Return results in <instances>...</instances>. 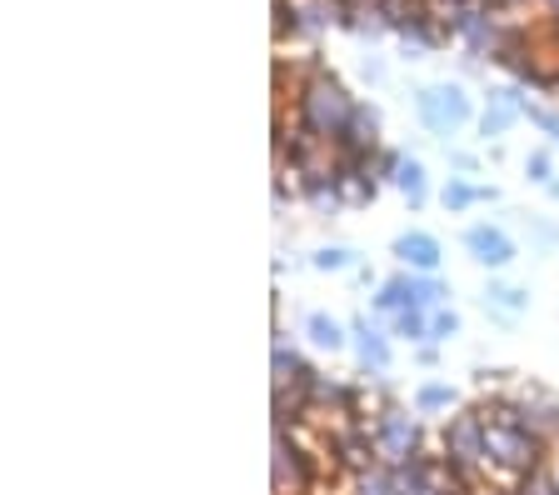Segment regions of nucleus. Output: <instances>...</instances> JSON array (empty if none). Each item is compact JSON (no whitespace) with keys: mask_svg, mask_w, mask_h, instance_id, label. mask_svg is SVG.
I'll return each instance as SVG.
<instances>
[{"mask_svg":"<svg viewBox=\"0 0 559 495\" xmlns=\"http://www.w3.org/2000/svg\"><path fill=\"white\" fill-rule=\"evenodd\" d=\"M549 5H555V11H559V0H549Z\"/></svg>","mask_w":559,"mask_h":495,"instance_id":"27","label":"nucleus"},{"mask_svg":"<svg viewBox=\"0 0 559 495\" xmlns=\"http://www.w3.org/2000/svg\"><path fill=\"white\" fill-rule=\"evenodd\" d=\"M524 180H535V186H555V161H549V151H530L524 155Z\"/></svg>","mask_w":559,"mask_h":495,"instance_id":"23","label":"nucleus"},{"mask_svg":"<svg viewBox=\"0 0 559 495\" xmlns=\"http://www.w3.org/2000/svg\"><path fill=\"white\" fill-rule=\"evenodd\" d=\"M419 440H425V431H419V411L409 415L405 405H384V411L374 415V446H380L384 465H409L415 456H425Z\"/></svg>","mask_w":559,"mask_h":495,"instance_id":"5","label":"nucleus"},{"mask_svg":"<svg viewBox=\"0 0 559 495\" xmlns=\"http://www.w3.org/2000/svg\"><path fill=\"white\" fill-rule=\"evenodd\" d=\"M415 110H419V120H425V130H430V135H440V141H450L454 130H465L469 116H475L465 85H454V81L425 85V91H419V101H415Z\"/></svg>","mask_w":559,"mask_h":495,"instance_id":"4","label":"nucleus"},{"mask_svg":"<svg viewBox=\"0 0 559 495\" xmlns=\"http://www.w3.org/2000/svg\"><path fill=\"white\" fill-rule=\"evenodd\" d=\"M390 335H400V341H430V310H415L405 306L400 316H390Z\"/></svg>","mask_w":559,"mask_h":495,"instance_id":"17","label":"nucleus"},{"mask_svg":"<svg viewBox=\"0 0 559 495\" xmlns=\"http://www.w3.org/2000/svg\"><path fill=\"white\" fill-rule=\"evenodd\" d=\"M355 5H360V0H355Z\"/></svg>","mask_w":559,"mask_h":495,"instance_id":"29","label":"nucleus"},{"mask_svg":"<svg viewBox=\"0 0 559 495\" xmlns=\"http://www.w3.org/2000/svg\"><path fill=\"white\" fill-rule=\"evenodd\" d=\"M290 36H305L300 0H275V40H290Z\"/></svg>","mask_w":559,"mask_h":495,"instance_id":"20","label":"nucleus"},{"mask_svg":"<svg viewBox=\"0 0 559 495\" xmlns=\"http://www.w3.org/2000/svg\"><path fill=\"white\" fill-rule=\"evenodd\" d=\"M390 250H395V260H405L409 271H419V275H435L444 260V246L430 236V231H405V236H395Z\"/></svg>","mask_w":559,"mask_h":495,"instance_id":"10","label":"nucleus"},{"mask_svg":"<svg viewBox=\"0 0 559 495\" xmlns=\"http://www.w3.org/2000/svg\"><path fill=\"white\" fill-rule=\"evenodd\" d=\"M440 456L450 460L454 471L465 475V481H479L485 471V456H489V421L485 411H460L444 421V436H440Z\"/></svg>","mask_w":559,"mask_h":495,"instance_id":"3","label":"nucleus"},{"mask_svg":"<svg viewBox=\"0 0 559 495\" xmlns=\"http://www.w3.org/2000/svg\"><path fill=\"white\" fill-rule=\"evenodd\" d=\"M549 440L535 436L530 425H489V456H485V471H495L500 481L520 485L530 471L549 465Z\"/></svg>","mask_w":559,"mask_h":495,"instance_id":"2","label":"nucleus"},{"mask_svg":"<svg viewBox=\"0 0 559 495\" xmlns=\"http://www.w3.org/2000/svg\"><path fill=\"white\" fill-rule=\"evenodd\" d=\"M524 116L535 120V126L549 135V145H555V151H559V110H549V106H530V110H524Z\"/></svg>","mask_w":559,"mask_h":495,"instance_id":"25","label":"nucleus"},{"mask_svg":"<svg viewBox=\"0 0 559 495\" xmlns=\"http://www.w3.org/2000/svg\"><path fill=\"white\" fill-rule=\"evenodd\" d=\"M450 165H454V170H465V176H469V170H475V155H450Z\"/></svg>","mask_w":559,"mask_h":495,"instance_id":"26","label":"nucleus"},{"mask_svg":"<svg viewBox=\"0 0 559 495\" xmlns=\"http://www.w3.org/2000/svg\"><path fill=\"white\" fill-rule=\"evenodd\" d=\"M349 495H400L395 471H390V465H374V471H365V475H349Z\"/></svg>","mask_w":559,"mask_h":495,"instance_id":"18","label":"nucleus"},{"mask_svg":"<svg viewBox=\"0 0 559 495\" xmlns=\"http://www.w3.org/2000/svg\"><path fill=\"white\" fill-rule=\"evenodd\" d=\"M305 335H310L314 351H330V355L349 345V326H340L330 310H310V316H305Z\"/></svg>","mask_w":559,"mask_h":495,"instance_id":"11","label":"nucleus"},{"mask_svg":"<svg viewBox=\"0 0 559 495\" xmlns=\"http://www.w3.org/2000/svg\"><path fill=\"white\" fill-rule=\"evenodd\" d=\"M349 351H355V361H360V370L365 376H384L390 370V335H384L380 326H370L365 316H355L349 320Z\"/></svg>","mask_w":559,"mask_h":495,"instance_id":"8","label":"nucleus"},{"mask_svg":"<svg viewBox=\"0 0 559 495\" xmlns=\"http://www.w3.org/2000/svg\"><path fill=\"white\" fill-rule=\"evenodd\" d=\"M355 110H360L355 106V95H349L345 85L325 71V66L295 85V126H300L310 141H320V145H335L340 135L349 130Z\"/></svg>","mask_w":559,"mask_h":495,"instance_id":"1","label":"nucleus"},{"mask_svg":"<svg viewBox=\"0 0 559 495\" xmlns=\"http://www.w3.org/2000/svg\"><path fill=\"white\" fill-rule=\"evenodd\" d=\"M485 310H495V316H520V310H530V291L489 281L485 285Z\"/></svg>","mask_w":559,"mask_h":495,"instance_id":"16","label":"nucleus"},{"mask_svg":"<svg viewBox=\"0 0 559 495\" xmlns=\"http://www.w3.org/2000/svg\"><path fill=\"white\" fill-rule=\"evenodd\" d=\"M524 110H530V101H520V85H495L485 101V116H479V135H485V141H500Z\"/></svg>","mask_w":559,"mask_h":495,"instance_id":"9","label":"nucleus"},{"mask_svg":"<svg viewBox=\"0 0 559 495\" xmlns=\"http://www.w3.org/2000/svg\"><path fill=\"white\" fill-rule=\"evenodd\" d=\"M390 186H395L400 196L415 205V211L430 201V176H425V165H419L415 155H405V161H400V170H395V180H390Z\"/></svg>","mask_w":559,"mask_h":495,"instance_id":"12","label":"nucleus"},{"mask_svg":"<svg viewBox=\"0 0 559 495\" xmlns=\"http://www.w3.org/2000/svg\"><path fill=\"white\" fill-rule=\"evenodd\" d=\"M514 495H559V471L555 465H539V471H530L514 485Z\"/></svg>","mask_w":559,"mask_h":495,"instance_id":"22","label":"nucleus"},{"mask_svg":"<svg viewBox=\"0 0 559 495\" xmlns=\"http://www.w3.org/2000/svg\"><path fill=\"white\" fill-rule=\"evenodd\" d=\"M415 300V275H390V281L374 291V300L370 306L380 310V316H400V310Z\"/></svg>","mask_w":559,"mask_h":495,"instance_id":"14","label":"nucleus"},{"mask_svg":"<svg viewBox=\"0 0 559 495\" xmlns=\"http://www.w3.org/2000/svg\"><path fill=\"white\" fill-rule=\"evenodd\" d=\"M479 495H489V491H479Z\"/></svg>","mask_w":559,"mask_h":495,"instance_id":"28","label":"nucleus"},{"mask_svg":"<svg viewBox=\"0 0 559 495\" xmlns=\"http://www.w3.org/2000/svg\"><path fill=\"white\" fill-rule=\"evenodd\" d=\"M454 405H460V390H454L450 380H425V386L415 390V411L419 415H450Z\"/></svg>","mask_w":559,"mask_h":495,"instance_id":"13","label":"nucleus"},{"mask_svg":"<svg viewBox=\"0 0 559 495\" xmlns=\"http://www.w3.org/2000/svg\"><path fill=\"white\" fill-rule=\"evenodd\" d=\"M444 295H450L444 281H435V275H415V300H409V306L415 310H444Z\"/></svg>","mask_w":559,"mask_h":495,"instance_id":"21","label":"nucleus"},{"mask_svg":"<svg viewBox=\"0 0 559 495\" xmlns=\"http://www.w3.org/2000/svg\"><path fill=\"white\" fill-rule=\"evenodd\" d=\"M465 250L475 266H485V271H504L520 250H514V240L504 236L500 225H469L465 231Z\"/></svg>","mask_w":559,"mask_h":495,"instance_id":"7","label":"nucleus"},{"mask_svg":"<svg viewBox=\"0 0 559 495\" xmlns=\"http://www.w3.org/2000/svg\"><path fill=\"white\" fill-rule=\"evenodd\" d=\"M475 201H495V186H469V180H460V176H454L450 186L440 190V205H444V211H454V215H460V211H469V205H475Z\"/></svg>","mask_w":559,"mask_h":495,"instance_id":"15","label":"nucleus"},{"mask_svg":"<svg viewBox=\"0 0 559 495\" xmlns=\"http://www.w3.org/2000/svg\"><path fill=\"white\" fill-rule=\"evenodd\" d=\"M454 335H460V316H454V310H430V341L444 345V341H454Z\"/></svg>","mask_w":559,"mask_h":495,"instance_id":"24","label":"nucleus"},{"mask_svg":"<svg viewBox=\"0 0 559 495\" xmlns=\"http://www.w3.org/2000/svg\"><path fill=\"white\" fill-rule=\"evenodd\" d=\"M310 456L300 450V440L275 431V460H270V481H275V495H300L310 485Z\"/></svg>","mask_w":559,"mask_h":495,"instance_id":"6","label":"nucleus"},{"mask_svg":"<svg viewBox=\"0 0 559 495\" xmlns=\"http://www.w3.org/2000/svg\"><path fill=\"white\" fill-rule=\"evenodd\" d=\"M355 260H360V256H355L349 246H320V250L310 256V266H314L320 275H340V271H349Z\"/></svg>","mask_w":559,"mask_h":495,"instance_id":"19","label":"nucleus"}]
</instances>
